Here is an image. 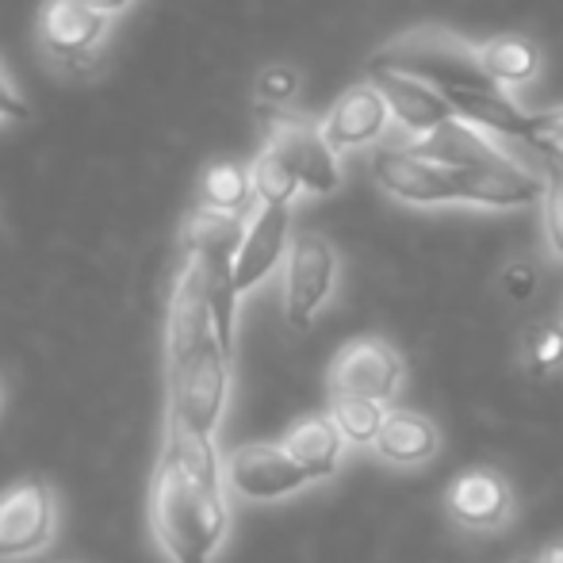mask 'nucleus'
Listing matches in <instances>:
<instances>
[{"mask_svg":"<svg viewBox=\"0 0 563 563\" xmlns=\"http://www.w3.org/2000/svg\"><path fill=\"white\" fill-rule=\"evenodd\" d=\"M372 85H376L379 97L387 100L395 123H399L415 142L433 131H441V126L456 119V112L449 108V100L422 81H410V77H399V74H372Z\"/></svg>","mask_w":563,"mask_h":563,"instance_id":"obj_14","label":"nucleus"},{"mask_svg":"<svg viewBox=\"0 0 563 563\" xmlns=\"http://www.w3.org/2000/svg\"><path fill=\"white\" fill-rule=\"evenodd\" d=\"M58 533V495L43 475L0 490V560H31Z\"/></svg>","mask_w":563,"mask_h":563,"instance_id":"obj_4","label":"nucleus"},{"mask_svg":"<svg viewBox=\"0 0 563 563\" xmlns=\"http://www.w3.org/2000/svg\"><path fill=\"white\" fill-rule=\"evenodd\" d=\"M330 422L338 426L349 445H376L387 422V407L368 399H330Z\"/></svg>","mask_w":563,"mask_h":563,"instance_id":"obj_22","label":"nucleus"},{"mask_svg":"<svg viewBox=\"0 0 563 563\" xmlns=\"http://www.w3.org/2000/svg\"><path fill=\"white\" fill-rule=\"evenodd\" d=\"M288 449V456L296 460L299 467L307 472L311 483H322L330 475H338L341 467V452H345V438L338 433V426L330 422V415H311L299 418L280 441Z\"/></svg>","mask_w":563,"mask_h":563,"instance_id":"obj_16","label":"nucleus"},{"mask_svg":"<svg viewBox=\"0 0 563 563\" xmlns=\"http://www.w3.org/2000/svg\"><path fill=\"white\" fill-rule=\"evenodd\" d=\"M322 139L345 154L356 146H372V142L384 139V131L391 126V108L379 97V89L372 81L349 85L345 92L334 100L327 115H322Z\"/></svg>","mask_w":563,"mask_h":563,"instance_id":"obj_13","label":"nucleus"},{"mask_svg":"<svg viewBox=\"0 0 563 563\" xmlns=\"http://www.w3.org/2000/svg\"><path fill=\"white\" fill-rule=\"evenodd\" d=\"M112 23L115 20L85 8L81 0H43L35 35L46 58L58 62L62 69H89V62L100 58V46L112 35Z\"/></svg>","mask_w":563,"mask_h":563,"instance_id":"obj_8","label":"nucleus"},{"mask_svg":"<svg viewBox=\"0 0 563 563\" xmlns=\"http://www.w3.org/2000/svg\"><path fill=\"white\" fill-rule=\"evenodd\" d=\"M445 510L460 529L472 533H495L514 518V490L490 467H472L445 490Z\"/></svg>","mask_w":563,"mask_h":563,"instance_id":"obj_12","label":"nucleus"},{"mask_svg":"<svg viewBox=\"0 0 563 563\" xmlns=\"http://www.w3.org/2000/svg\"><path fill=\"white\" fill-rule=\"evenodd\" d=\"M526 368L533 376H556L563 368V327L560 322H537L526 334Z\"/></svg>","mask_w":563,"mask_h":563,"instance_id":"obj_23","label":"nucleus"},{"mask_svg":"<svg viewBox=\"0 0 563 563\" xmlns=\"http://www.w3.org/2000/svg\"><path fill=\"white\" fill-rule=\"evenodd\" d=\"M552 146H556V150H560V157H563V142H552Z\"/></svg>","mask_w":563,"mask_h":563,"instance_id":"obj_30","label":"nucleus"},{"mask_svg":"<svg viewBox=\"0 0 563 563\" xmlns=\"http://www.w3.org/2000/svg\"><path fill=\"white\" fill-rule=\"evenodd\" d=\"M250 177H253L257 208H291V200L303 192L299 177L291 173V165L284 162V154L273 142H265V146L257 150V157H253V165H250Z\"/></svg>","mask_w":563,"mask_h":563,"instance_id":"obj_20","label":"nucleus"},{"mask_svg":"<svg viewBox=\"0 0 563 563\" xmlns=\"http://www.w3.org/2000/svg\"><path fill=\"white\" fill-rule=\"evenodd\" d=\"M223 460L216 441L165 426L162 456L150 475V529L173 563H211L230 533Z\"/></svg>","mask_w":563,"mask_h":563,"instance_id":"obj_1","label":"nucleus"},{"mask_svg":"<svg viewBox=\"0 0 563 563\" xmlns=\"http://www.w3.org/2000/svg\"><path fill=\"white\" fill-rule=\"evenodd\" d=\"M402 356L384 338H353L338 349L330 364V399L391 402L402 387Z\"/></svg>","mask_w":563,"mask_h":563,"instance_id":"obj_7","label":"nucleus"},{"mask_svg":"<svg viewBox=\"0 0 563 563\" xmlns=\"http://www.w3.org/2000/svg\"><path fill=\"white\" fill-rule=\"evenodd\" d=\"M372 74H399L410 81H422L449 92H503L487 77L479 62V46H467L460 35L445 27H418L399 35L395 43L379 46L372 54Z\"/></svg>","mask_w":563,"mask_h":563,"instance_id":"obj_3","label":"nucleus"},{"mask_svg":"<svg viewBox=\"0 0 563 563\" xmlns=\"http://www.w3.org/2000/svg\"><path fill=\"white\" fill-rule=\"evenodd\" d=\"M338 284V253L314 230H299L291 238L288 261H284V319L291 330H307L322 311Z\"/></svg>","mask_w":563,"mask_h":563,"instance_id":"obj_5","label":"nucleus"},{"mask_svg":"<svg viewBox=\"0 0 563 563\" xmlns=\"http://www.w3.org/2000/svg\"><path fill=\"white\" fill-rule=\"evenodd\" d=\"M503 288L510 291L514 299H529L533 296V288H537V273H533V265H526V261H518V265H510L503 273Z\"/></svg>","mask_w":563,"mask_h":563,"instance_id":"obj_26","label":"nucleus"},{"mask_svg":"<svg viewBox=\"0 0 563 563\" xmlns=\"http://www.w3.org/2000/svg\"><path fill=\"white\" fill-rule=\"evenodd\" d=\"M299 85H303L299 69L276 62V66H265L257 74V100H261V104H268V108H284V104H291V100L299 97Z\"/></svg>","mask_w":563,"mask_h":563,"instance_id":"obj_24","label":"nucleus"},{"mask_svg":"<svg viewBox=\"0 0 563 563\" xmlns=\"http://www.w3.org/2000/svg\"><path fill=\"white\" fill-rule=\"evenodd\" d=\"M372 177L387 196L415 208H445V203H464L460 188V169L441 162H430L415 146H384L372 157Z\"/></svg>","mask_w":563,"mask_h":563,"instance_id":"obj_6","label":"nucleus"},{"mask_svg":"<svg viewBox=\"0 0 563 563\" xmlns=\"http://www.w3.org/2000/svg\"><path fill=\"white\" fill-rule=\"evenodd\" d=\"M514 563H541V560H514Z\"/></svg>","mask_w":563,"mask_h":563,"instance_id":"obj_31","label":"nucleus"},{"mask_svg":"<svg viewBox=\"0 0 563 563\" xmlns=\"http://www.w3.org/2000/svg\"><path fill=\"white\" fill-rule=\"evenodd\" d=\"M27 115H31L27 100L20 97L12 74H8L4 62H0V126H4V123H20V119H27Z\"/></svg>","mask_w":563,"mask_h":563,"instance_id":"obj_25","label":"nucleus"},{"mask_svg":"<svg viewBox=\"0 0 563 563\" xmlns=\"http://www.w3.org/2000/svg\"><path fill=\"white\" fill-rule=\"evenodd\" d=\"M479 62L498 89H526L541 77V46L521 35H495L479 46Z\"/></svg>","mask_w":563,"mask_h":563,"instance_id":"obj_18","label":"nucleus"},{"mask_svg":"<svg viewBox=\"0 0 563 563\" xmlns=\"http://www.w3.org/2000/svg\"><path fill=\"white\" fill-rule=\"evenodd\" d=\"M165 387L169 422L192 438L216 441L230 399V353L211 319L208 288L196 261L180 257L165 319Z\"/></svg>","mask_w":563,"mask_h":563,"instance_id":"obj_2","label":"nucleus"},{"mask_svg":"<svg viewBox=\"0 0 563 563\" xmlns=\"http://www.w3.org/2000/svg\"><path fill=\"white\" fill-rule=\"evenodd\" d=\"M253 203V177L245 165L238 162H216L203 169L200 177V208H211V211H223V216H238V219H250Z\"/></svg>","mask_w":563,"mask_h":563,"instance_id":"obj_19","label":"nucleus"},{"mask_svg":"<svg viewBox=\"0 0 563 563\" xmlns=\"http://www.w3.org/2000/svg\"><path fill=\"white\" fill-rule=\"evenodd\" d=\"M268 139L284 154V162L291 165V173L299 177V188L311 196H334L345 180L341 173V154L322 139L319 123H307L299 115H276V108H268Z\"/></svg>","mask_w":563,"mask_h":563,"instance_id":"obj_9","label":"nucleus"},{"mask_svg":"<svg viewBox=\"0 0 563 563\" xmlns=\"http://www.w3.org/2000/svg\"><path fill=\"white\" fill-rule=\"evenodd\" d=\"M495 134L479 131V126L464 123V119H452L441 131L426 134V139L410 142L418 154H426L430 162L452 165V169H490V165H503V162H518L510 157L503 146H495Z\"/></svg>","mask_w":563,"mask_h":563,"instance_id":"obj_15","label":"nucleus"},{"mask_svg":"<svg viewBox=\"0 0 563 563\" xmlns=\"http://www.w3.org/2000/svg\"><path fill=\"white\" fill-rule=\"evenodd\" d=\"M291 208H257L245 219V238L234 257V291L238 299L265 284L288 261L291 250Z\"/></svg>","mask_w":563,"mask_h":563,"instance_id":"obj_11","label":"nucleus"},{"mask_svg":"<svg viewBox=\"0 0 563 563\" xmlns=\"http://www.w3.org/2000/svg\"><path fill=\"white\" fill-rule=\"evenodd\" d=\"M81 4L92 8V12H100V15H108V20H115V15L131 12L139 0H81Z\"/></svg>","mask_w":563,"mask_h":563,"instance_id":"obj_27","label":"nucleus"},{"mask_svg":"<svg viewBox=\"0 0 563 563\" xmlns=\"http://www.w3.org/2000/svg\"><path fill=\"white\" fill-rule=\"evenodd\" d=\"M529 150H533V154L541 157V165H544V200H541L544 234H549L552 253H556L560 265H563V157H560V150L552 146L549 139H537Z\"/></svg>","mask_w":563,"mask_h":563,"instance_id":"obj_21","label":"nucleus"},{"mask_svg":"<svg viewBox=\"0 0 563 563\" xmlns=\"http://www.w3.org/2000/svg\"><path fill=\"white\" fill-rule=\"evenodd\" d=\"M541 563H563V541L549 544V549L541 552Z\"/></svg>","mask_w":563,"mask_h":563,"instance_id":"obj_29","label":"nucleus"},{"mask_svg":"<svg viewBox=\"0 0 563 563\" xmlns=\"http://www.w3.org/2000/svg\"><path fill=\"white\" fill-rule=\"evenodd\" d=\"M223 475H227V487L238 498H250V503H276V498L296 495V490H303L311 483L280 441L238 445L223 460Z\"/></svg>","mask_w":563,"mask_h":563,"instance_id":"obj_10","label":"nucleus"},{"mask_svg":"<svg viewBox=\"0 0 563 563\" xmlns=\"http://www.w3.org/2000/svg\"><path fill=\"white\" fill-rule=\"evenodd\" d=\"M438 445H441L438 426L426 415H418V410H387V422L376 438L379 460L399 467L426 464V460L438 456Z\"/></svg>","mask_w":563,"mask_h":563,"instance_id":"obj_17","label":"nucleus"},{"mask_svg":"<svg viewBox=\"0 0 563 563\" xmlns=\"http://www.w3.org/2000/svg\"><path fill=\"white\" fill-rule=\"evenodd\" d=\"M537 115H541V139L563 142V108H556V112H537Z\"/></svg>","mask_w":563,"mask_h":563,"instance_id":"obj_28","label":"nucleus"}]
</instances>
